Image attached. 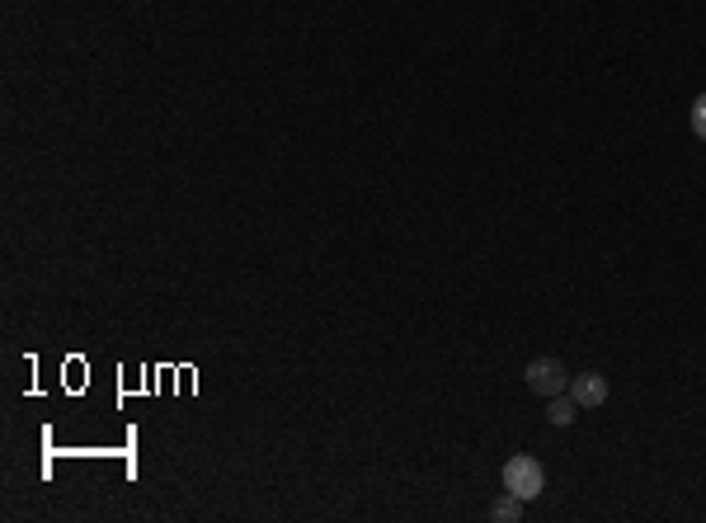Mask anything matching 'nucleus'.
Here are the masks:
<instances>
[{
    "label": "nucleus",
    "instance_id": "f257e3e1",
    "mask_svg": "<svg viewBox=\"0 0 706 523\" xmlns=\"http://www.w3.org/2000/svg\"><path fill=\"white\" fill-rule=\"evenodd\" d=\"M504 490H508V496H518V500H537V496L547 490V472H542V462L528 457V453L508 457V462H504Z\"/></svg>",
    "mask_w": 706,
    "mask_h": 523
},
{
    "label": "nucleus",
    "instance_id": "f03ea898",
    "mask_svg": "<svg viewBox=\"0 0 706 523\" xmlns=\"http://www.w3.org/2000/svg\"><path fill=\"white\" fill-rule=\"evenodd\" d=\"M523 378H528V387L537 396H561V392H570V372H565V364L561 358H551V354H542V358H533L528 368H523Z\"/></svg>",
    "mask_w": 706,
    "mask_h": 523
},
{
    "label": "nucleus",
    "instance_id": "7ed1b4c3",
    "mask_svg": "<svg viewBox=\"0 0 706 523\" xmlns=\"http://www.w3.org/2000/svg\"><path fill=\"white\" fill-rule=\"evenodd\" d=\"M570 396H575L579 411H598L608 401V378L603 372H579V378H570Z\"/></svg>",
    "mask_w": 706,
    "mask_h": 523
},
{
    "label": "nucleus",
    "instance_id": "20e7f679",
    "mask_svg": "<svg viewBox=\"0 0 706 523\" xmlns=\"http://www.w3.org/2000/svg\"><path fill=\"white\" fill-rule=\"evenodd\" d=\"M575 415H579V406H575V396H570V392H561V396H551V406H547V420H551L555 429L575 425Z\"/></svg>",
    "mask_w": 706,
    "mask_h": 523
},
{
    "label": "nucleus",
    "instance_id": "39448f33",
    "mask_svg": "<svg viewBox=\"0 0 706 523\" xmlns=\"http://www.w3.org/2000/svg\"><path fill=\"white\" fill-rule=\"evenodd\" d=\"M523 504H528V500H518V496H504L500 504H494V510H490V519H523Z\"/></svg>",
    "mask_w": 706,
    "mask_h": 523
},
{
    "label": "nucleus",
    "instance_id": "423d86ee",
    "mask_svg": "<svg viewBox=\"0 0 706 523\" xmlns=\"http://www.w3.org/2000/svg\"><path fill=\"white\" fill-rule=\"evenodd\" d=\"M693 132L706 142V95H697V99H693Z\"/></svg>",
    "mask_w": 706,
    "mask_h": 523
}]
</instances>
